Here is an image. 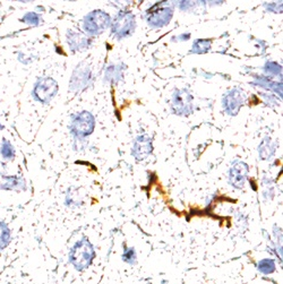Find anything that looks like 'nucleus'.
<instances>
[{
	"label": "nucleus",
	"instance_id": "1",
	"mask_svg": "<svg viewBox=\"0 0 283 284\" xmlns=\"http://www.w3.org/2000/svg\"><path fill=\"white\" fill-rule=\"evenodd\" d=\"M95 258L94 247L87 237H83L70 248L69 263L78 272H83L92 265Z\"/></svg>",
	"mask_w": 283,
	"mask_h": 284
},
{
	"label": "nucleus",
	"instance_id": "2",
	"mask_svg": "<svg viewBox=\"0 0 283 284\" xmlns=\"http://www.w3.org/2000/svg\"><path fill=\"white\" fill-rule=\"evenodd\" d=\"M95 129V118L89 111H80V112L72 116L69 124V131L77 139L87 138L93 133Z\"/></svg>",
	"mask_w": 283,
	"mask_h": 284
},
{
	"label": "nucleus",
	"instance_id": "3",
	"mask_svg": "<svg viewBox=\"0 0 283 284\" xmlns=\"http://www.w3.org/2000/svg\"><path fill=\"white\" fill-rule=\"evenodd\" d=\"M58 93V83L51 77H39L33 85L32 98L41 104H48Z\"/></svg>",
	"mask_w": 283,
	"mask_h": 284
},
{
	"label": "nucleus",
	"instance_id": "4",
	"mask_svg": "<svg viewBox=\"0 0 283 284\" xmlns=\"http://www.w3.org/2000/svg\"><path fill=\"white\" fill-rule=\"evenodd\" d=\"M110 25V16L102 11H94L84 18V30L88 34L95 37L102 33Z\"/></svg>",
	"mask_w": 283,
	"mask_h": 284
},
{
	"label": "nucleus",
	"instance_id": "5",
	"mask_svg": "<svg viewBox=\"0 0 283 284\" xmlns=\"http://www.w3.org/2000/svg\"><path fill=\"white\" fill-rule=\"evenodd\" d=\"M171 109L178 116H189L193 111V96L186 90L177 91L171 99Z\"/></svg>",
	"mask_w": 283,
	"mask_h": 284
},
{
	"label": "nucleus",
	"instance_id": "6",
	"mask_svg": "<svg viewBox=\"0 0 283 284\" xmlns=\"http://www.w3.org/2000/svg\"><path fill=\"white\" fill-rule=\"evenodd\" d=\"M249 166L244 161L237 160L229 169V182L236 189H242L248 178Z\"/></svg>",
	"mask_w": 283,
	"mask_h": 284
},
{
	"label": "nucleus",
	"instance_id": "7",
	"mask_svg": "<svg viewBox=\"0 0 283 284\" xmlns=\"http://www.w3.org/2000/svg\"><path fill=\"white\" fill-rule=\"evenodd\" d=\"M153 153V139L149 135L135 137L131 145V155L136 161H144Z\"/></svg>",
	"mask_w": 283,
	"mask_h": 284
},
{
	"label": "nucleus",
	"instance_id": "8",
	"mask_svg": "<svg viewBox=\"0 0 283 284\" xmlns=\"http://www.w3.org/2000/svg\"><path fill=\"white\" fill-rule=\"evenodd\" d=\"M112 31L118 38L130 37L135 31V16L130 13H120L115 19Z\"/></svg>",
	"mask_w": 283,
	"mask_h": 284
},
{
	"label": "nucleus",
	"instance_id": "9",
	"mask_svg": "<svg viewBox=\"0 0 283 284\" xmlns=\"http://www.w3.org/2000/svg\"><path fill=\"white\" fill-rule=\"evenodd\" d=\"M245 102L244 93L239 90H231L223 96L222 105L229 116H236Z\"/></svg>",
	"mask_w": 283,
	"mask_h": 284
},
{
	"label": "nucleus",
	"instance_id": "10",
	"mask_svg": "<svg viewBox=\"0 0 283 284\" xmlns=\"http://www.w3.org/2000/svg\"><path fill=\"white\" fill-rule=\"evenodd\" d=\"M90 79H91V73L89 70L83 67L80 68L78 67L74 72L72 78H70L69 91H72V92H78V91H82L89 85Z\"/></svg>",
	"mask_w": 283,
	"mask_h": 284
},
{
	"label": "nucleus",
	"instance_id": "11",
	"mask_svg": "<svg viewBox=\"0 0 283 284\" xmlns=\"http://www.w3.org/2000/svg\"><path fill=\"white\" fill-rule=\"evenodd\" d=\"M3 181L0 182V189L5 191H25L26 190V180L19 176L4 175Z\"/></svg>",
	"mask_w": 283,
	"mask_h": 284
},
{
	"label": "nucleus",
	"instance_id": "12",
	"mask_svg": "<svg viewBox=\"0 0 283 284\" xmlns=\"http://www.w3.org/2000/svg\"><path fill=\"white\" fill-rule=\"evenodd\" d=\"M173 17V9L171 8H161L160 11L154 12L149 18V24L151 26L162 27L168 24Z\"/></svg>",
	"mask_w": 283,
	"mask_h": 284
},
{
	"label": "nucleus",
	"instance_id": "13",
	"mask_svg": "<svg viewBox=\"0 0 283 284\" xmlns=\"http://www.w3.org/2000/svg\"><path fill=\"white\" fill-rule=\"evenodd\" d=\"M276 151V145L273 143L271 137L266 136L262 139L261 144L259 145V155L260 159L263 161L270 160L273 155H274Z\"/></svg>",
	"mask_w": 283,
	"mask_h": 284
},
{
	"label": "nucleus",
	"instance_id": "14",
	"mask_svg": "<svg viewBox=\"0 0 283 284\" xmlns=\"http://www.w3.org/2000/svg\"><path fill=\"white\" fill-rule=\"evenodd\" d=\"M12 242V231L6 222L0 221V251L6 249Z\"/></svg>",
	"mask_w": 283,
	"mask_h": 284
},
{
	"label": "nucleus",
	"instance_id": "15",
	"mask_svg": "<svg viewBox=\"0 0 283 284\" xmlns=\"http://www.w3.org/2000/svg\"><path fill=\"white\" fill-rule=\"evenodd\" d=\"M0 154L5 161H13L16 156V151L13 144L6 138H3L2 144H0Z\"/></svg>",
	"mask_w": 283,
	"mask_h": 284
},
{
	"label": "nucleus",
	"instance_id": "16",
	"mask_svg": "<svg viewBox=\"0 0 283 284\" xmlns=\"http://www.w3.org/2000/svg\"><path fill=\"white\" fill-rule=\"evenodd\" d=\"M257 268H259L260 273L264 274V275H270V274L276 271V265L274 260H272V258H264L257 264Z\"/></svg>",
	"mask_w": 283,
	"mask_h": 284
},
{
	"label": "nucleus",
	"instance_id": "17",
	"mask_svg": "<svg viewBox=\"0 0 283 284\" xmlns=\"http://www.w3.org/2000/svg\"><path fill=\"white\" fill-rule=\"evenodd\" d=\"M180 7L183 11L197 13L199 9H203L205 7V2L204 0H184Z\"/></svg>",
	"mask_w": 283,
	"mask_h": 284
},
{
	"label": "nucleus",
	"instance_id": "18",
	"mask_svg": "<svg viewBox=\"0 0 283 284\" xmlns=\"http://www.w3.org/2000/svg\"><path fill=\"white\" fill-rule=\"evenodd\" d=\"M88 40L85 39L83 35H79L77 33L70 32V35H68V43L70 44L69 47L74 50H79L83 48V45L87 44Z\"/></svg>",
	"mask_w": 283,
	"mask_h": 284
},
{
	"label": "nucleus",
	"instance_id": "19",
	"mask_svg": "<svg viewBox=\"0 0 283 284\" xmlns=\"http://www.w3.org/2000/svg\"><path fill=\"white\" fill-rule=\"evenodd\" d=\"M123 261L125 263L129 264V265H135L137 263V255H136V250L133 247H127L124 245V252H123Z\"/></svg>",
	"mask_w": 283,
	"mask_h": 284
},
{
	"label": "nucleus",
	"instance_id": "20",
	"mask_svg": "<svg viewBox=\"0 0 283 284\" xmlns=\"http://www.w3.org/2000/svg\"><path fill=\"white\" fill-rule=\"evenodd\" d=\"M21 22L26 25H30V26H38V25L41 23V16L35 12H29L25 15H23V17L21 18Z\"/></svg>",
	"mask_w": 283,
	"mask_h": 284
},
{
	"label": "nucleus",
	"instance_id": "21",
	"mask_svg": "<svg viewBox=\"0 0 283 284\" xmlns=\"http://www.w3.org/2000/svg\"><path fill=\"white\" fill-rule=\"evenodd\" d=\"M210 49V41L206 40H199L194 43V51L197 53L206 52Z\"/></svg>",
	"mask_w": 283,
	"mask_h": 284
},
{
	"label": "nucleus",
	"instance_id": "22",
	"mask_svg": "<svg viewBox=\"0 0 283 284\" xmlns=\"http://www.w3.org/2000/svg\"><path fill=\"white\" fill-rule=\"evenodd\" d=\"M207 3H210L211 5H219L223 3V0H207Z\"/></svg>",
	"mask_w": 283,
	"mask_h": 284
},
{
	"label": "nucleus",
	"instance_id": "23",
	"mask_svg": "<svg viewBox=\"0 0 283 284\" xmlns=\"http://www.w3.org/2000/svg\"><path fill=\"white\" fill-rule=\"evenodd\" d=\"M12 2H17V3H25V4H27V3H32L33 0H12Z\"/></svg>",
	"mask_w": 283,
	"mask_h": 284
},
{
	"label": "nucleus",
	"instance_id": "24",
	"mask_svg": "<svg viewBox=\"0 0 283 284\" xmlns=\"http://www.w3.org/2000/svg\"><path fill=\"white\" fill-rule=\"evenodd\" d=\"M5 129V127H4V125L2 124V121H0V130H4Z\"/></svg>",
	"mask_w": 283,
	"mask_h": 284
}]
</instances>
